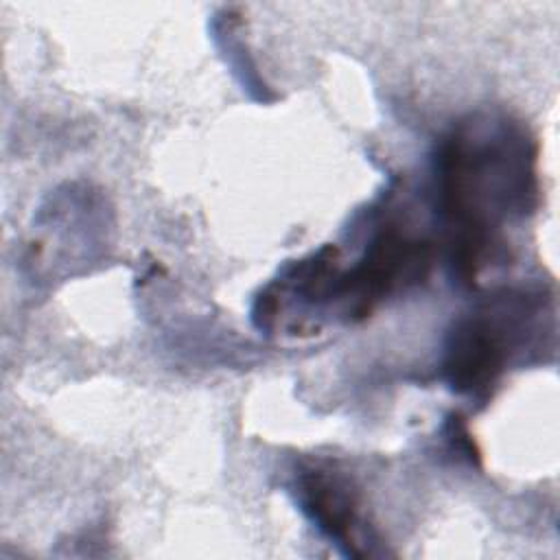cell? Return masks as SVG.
<instances>
[{"label": "cell", "instance_id": "obj_1", "mask_svg": "<svg viewBox=\"0 0 560 560\" xmlns=\"http://www.w3.org/2000/svg\"><path fill=\"white\" fill-rule=\"evenodd\" d=\"M534 144L508 118L462 120L435 155L438 206L451 230L453 267L464 282L483 267L501 223L536 197Z\"/></svg>", "mask_w": 560, "mask_h": 560}, {"label": "cell", "instance_id": "obj_2", "mask_svg": "<svg viewBox=\"0 0 560 560\" xmlns=\"http://www.w3.org/2000/svg\"><path fill=\"white\" fill-rule=\"evenodd\" d=\"M536 304L525 293L492 298L455 324L446 341L444 376L457 394L486 396L510 352L523 341Z\"/></svg>", "mask_w": 560, "mask_h": 560}, {"label": "cell", "instance_id": "obj_3", "mask_svg": "<svg viewBox=\"0 0 560 560\" xmlns=\"http://www.w3.org/2000/svg\"><path fill=\"white\" fill-rule=\"evenodd\" d=\"M429 269V245L396 228L383 230L365 249L359 265L339 276V295L352 302L354 315L363 317L394 287L420 280Z\"/></svg>", "mask_w": 560, "mask_h": 560}, {"label": "cell", "instance_id": "obj_4", "mask_svg": "<svg viewBox=\"0 0 560 560\" xmlns=\"http://www.w3.org/2000/svg\"><path fill=\"white\" fill-rule=\"evenodd\" d=\"M298 497L304 514L348 553L359 556L354 532L359 527L357 499L350 486L328 470H306L300 477Z\"/></svg>", "mask_w": 560, "mask_h": 560}]
</instances>
